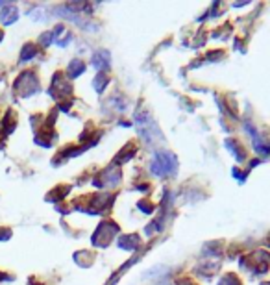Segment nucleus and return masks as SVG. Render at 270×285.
<instances>
[{
  "mask_svg": "<svg viewBox=\"0 0 270 285\" xmlns=\"http://www.w3.org/2000/svg\"><path fill=\"white\" fill-rule=\"evenodd\" d=\"M11 15H17V9H15V7H7V9H4V11H2V22H11Z\"/></svg>",
  "mask_w": 270,
  "mask_h": 285,
  "instance_id": "obj_1",
  "label": "nucleus"
}]
</instances>
